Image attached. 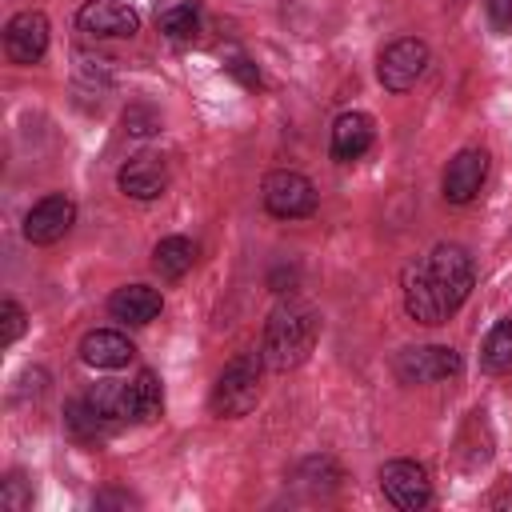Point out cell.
I'll return each mask as SVG.
<instances>
[{
    "label": "cell",
    "mask_w": 512,
    "mask_h": 512,
    "mask_svg": "<svg viewBox=\"0 0 512 512\" xmlns=\"http://www.w3.org/2000/svg\"><path fill=\"white\" fill-rule=\"evenodd\" d=\"M400 300H404V312L416 324H444L448 320V308H444L440 288H436V280L428 272V260L404 264V272H400Z\"/></svg>",
    "instance_id": "cell-6"
},
{
    "label": "cell",
    "mask_w": 512,
    "mask_h": 512,
    "mask_svg": "<svg viewBox=\"0 0 512 512\" xmlns=\"http://www.w3.org/2000/svg\"><path fill=\"white\" fill-rule=\"evenodd\" d=\"M24 324H28L24 308H20L16 300H0V348L16 344V340H20V332H24Z\"/></svg>",
    "instance_id": "cell-23"
},
{
    "label": "cell",
    "mask_w": 512,
    "mask_h": 512,
    "mask_svg": "<svg viewBox=\"0 0 512 512\" xmlns=\"http://www.w3.org/2000/svg\"><path fill=\"white\" fill-rule=\"evenodd\" d=\"M424 68H428V44L416 36H400L380 52L376 76L388 92H408L424 76Z\"/></svg>",
    "instance_id": "cell-5"
},
{
    "label": "cell",
    "mask_w": 512,
    "mask_h": 512,
    "mask_svg": "<svg viewBox=\"0 0 512 512\" xmlns=\"http://www.w3.org/2000/svg\"><path fill=\"white\" fill-rule=\"evenodd\" d=\"M372 140H376V124H372L368 112H340L336 124H332L328 152H332V160L352 164V160H360L372 148Z\"/></svg>",
    "instance_id": "cell-13"
},
{
    "label": "cell",
    "mask_w": 512,
    "mask_h": 512,
    "mask_svg": "<svg viewBox=\"0 0 512 512\" xmlns=\"http://www.w3.org/2000/svg\"><path fill=\"white\" fill-rule=\"evenodd\" d=\"M76 24H80V32L100 36V40H108V36L124 40V36L140 32V12L128 0H84L76 12Z\"/></svg>",
    "instance_id": "cell-10"
},
{
    "label": "cell",
    "mask_w": 512,
    "mask_h": 512,
    "mask_svg": "<svg viewBox=\"0 0 512 512\" xmlns=\"http://www.w3.org/2000/svg\"><path fill=\"white\" fill-rule=\"evenodd\" d=\"M128 400H132V420H140V424L160 420V412H164V388H160V376H156L152 368H140L136 380L128 384Z\"/></svg>",
    "instance_id": "cell-17"
},
{
    "label": "cell",
    "mask_w": 512,
    "mask_h": 512,
    "mask_svg": "<svg viewBox=\"0 0 512 512\" xmlns=\"http://www.w3.org/2000/svg\"><path fill=\"white\" fill-rule=\"evenodd\" d=\"M156 24H160V32L168 40L184 44V40H192L200 32V8H196V0H172V4H164L156 12Z\"/></svg>",
    "instance_id": "cell-20"
},
{
    "label": "cell",
    "mask_w": 512,
    "mask_h": 512,
    "mask_svg": "<svg viewBox=\"0 0 512 512\" xmlns=\"http://www.w3.org/2000/svg\"><path fill=\"white\" fill-rule=\"evenodd\" d=\"M0 504L8 508V512H24L28 504H32V492H28V484H24V476H8L4 484H0Z\"/></svg>",
    "instance_id": "cell-24"
},
{
    "label": "cell",
    "mask_w": 512,
    "mask_h": 512,
    "mask_svg": "<svg viewBox=\"0 0 512 512\" xmlns=\"http://www.w3.org/2000/svg\"><path fill=\"white\" fill-rule=\"evenodd\" d=\"M136 356V348H132V340L124 336V332H116V328H92L84 340H80V360L88 364V368H124L128 360Z\"/></svg>",
    "instance_id": "cell-16"
},
{
    "label": "cell",
    "mask_w": 512,
    "mask_h": 512,
    "mask_svg": "<svg viewBox=\"0 0 512 512\" xmlns=\"http://www.w3.org/2000/svg\"><path fill=\"white\" fill-rule=\"evenodd\" d=\"M480 368L500 376L512 372V320H496L480 344Z\"/></svg>",
    "instance_id": "cell-21"
},
{
    "label": "cell",
    "mask_w": 512,
    "mask_h": 512,
    "mask_svg": "<svg viewBox=\"0 0 512 512\" xmlns=\"http://www.w3.org/2000/svg\"><path fill=\"white\" fill-rule=\"evenodd\" d=\"M108 504H124L128 508V504H136V496H128V492H100L96 496V508H108Z\"/></svg>",
    "instance_id": "cell-27"
},
{
    "label": "cell",
    "mask_w": 512,
    "mask_h": 512,
    "mask_svg": "<svg viewBox=\"0 0 512 512\" xmlns=\"http://www.w3.org/2000/svg\"><path fill=\"white\" fill-rule=\"evenodd\" d=\"M88 400L96 404V412L104 416V420H112V424H120V420H128L132 416V400H128V384H116V380H104V384H96L92 392H88Z\"/></svg>",
    "instance_id": "cell-22"
},
{
    "label": "cell",
    "mask_w": 512,
    "mask_h": 512,
    "mask_svg": "<svg viewBox=\"0 0 512 512\" xmlns=\"http://www.w3.org/2000/svg\"><path fill=\"white\" fill-rule=\"evenodd\" d=\"M164 308V296L152 284H124L108 296V312L120 324H152Z\"/></svg>",
    "instance_id": "cell-15"
},
{
    "label": "cell",
    "mask_w": 512,
    "mask_h": 512,
    "mask_svg": "<svg viewBox=\"0 0 512 512\" xmlns=\"http://www.w3.org/2000/svg\"><path fill=\"white\" fill-rule=\"evenodd\" d=\"M484 176H488V152H484V148H460V152L448 160L444 180H440L444 200H448V204H468V200H476Z\"/></svg>",
    "instance_id": "cell-11"
},
{
    "label": "cell",
    "mask_w": 512,
    "mask_h": 512,
    "mask_svg": "<svg viewBox=\"0 0 512 512\" xmlns=\"http://www.w3.org/2000/svg\"><path fill=\"white\" fill-rule=\"evenodd\" d=\"M48 16L36 12V8H24L16 12L8 24H4V52L12 64H40L44 52H48Z\"/></svg>",
    "instance_id": "cell-9"
},
{
    "label": "cell",
    "mask_w": 512,
    "mask_h": 512,
    "mask_svg": "<svg viewBox=\"0 0 512 512\" xmlns=\"http://www.w3.org/2000/svg\"><path fill=\"white\" fill-rule=\"evenodd\" d=\"M260 372H264V360L260 352H240L224 364V372L216 376L212 384V412L224 416V420H236V416H248L260 400Z\"/></svg>",
    "instance_id": "cell-2"
},
{
    "label": "cell",
    "mask_w": 512,
    "mask_h": 512,
    "mask_svg": "<svg viewBox=\"0 0 512 512\" xmlns=\"http://www.w3.org/2000/svg\"><path fill=\"white\" fill-rule=\"evenodd\" d=\"M112 428H116V424L104 420L88 396H76V400L64 404V432H68V436H76V440H100V436H108Z\"/></svg>",
    "instance_id": "cell-18"
},
{
    "label": "cell",
    "mask_w": 512,
    "mask_h": 512,
    "mask_svg": "<svg viewBox=\"0 0 512 512\" xmlns=\"http://www.w3.org/2000/svg\"><path fill=\"white\" fill-rule=\"evenodd\" d=\"M228 72L240 80V84H248V88H260V72H256V64L252 60H228Z\"/></svg>",
    "instance_id": "cell-26"
},
{
    "label": "cell",
    "mask_w": 512,
    "mask_h": 512,
    "mask_svg": "<svg viewBox=\"0 0 512 512\" xmlns=\"http://www.w3.org/2000/svg\"><path fill=\"white\" fill-rule=\"evenodd\" d=\"M320 340V316L308 304H280L264 320V340H260V360L272 372H292L300 368Z\"/></svg>",
    "instance_id": "cell-1"
},
{
    "label": "cell",
    "mask_w": 512,
    "mask_h": 512,
    "mask_svg": "<svg viewBox=\"0 0 512 512\" xmlns=\"http://www.w3.org/2000/svg\"><path fill=\"white\" fill-rule=\"evenodd\" d=\"M116 184H120V192L132 196V200H156V196H164V188H168V164H164L160 156H132V160L116 172Z\"/></svg>",
    "instance_id": "cell-14"
},
{
    "label": "cell",
    "mask_w": 512,
    "mask_h": 512,
    "mask_svg": "<svg viewBox=\"0 0 512 512\" xmlns=\"http://www.w3.org/2000/svg\"><path fill=\"white\" fill-rule=\"evenodd\" d=\"M260 200L272 216L280 220H300V216H312L316 212V184L304 176V172H292V168H276L264 176L260 184Z\"/></svg>",
    "instance_id": "cell-4"
},
{
    "label": "cell",
    "mask_w": 512,
    "mask_h": 512,
    "mask_svg": "<svg viewBox=\"0 0 512 512\" xmlns=\"http://www.w3.org/2000/svg\"><path fill=\"white\" fill-rule=\"evenodd\" d=\"M72 224H76V204H72L68 196L52 192V196H44V200H36V204L28 208V216H24V236H28L32 244H56L60 236H68Z\"/></svg>",
    "instance_id": "cell-12"
},
{
    "label": "cell",
    "mask_w": 512,
    "mask_h": 512,
    "mask_svg": "<svg viewBox=\"0 0 512 512\" xmlns=\"http://www.w3.org/2000/svg\"><path fill=\"white\" fill-rule=\"evenodd\" d=\"M492 508H512V492H496L492 496Z\"/></svg>",
    "instance_id": "cell-28"
},
{
    "label": "cell",
    "mask_w": 512,
    "mask_h": 512,
    "mask_svg": "<svg viewBox=\"0 0 512 512\" xmlns=\"http://www.w3.org/2000/svg\"><path fill=\"white\" fill-rule=\"evenodd\" d=\"M428 272L440 288V300L448 308V316L472 296V284H476V268H472V256L464 244H436L432 256H428Z\"/></svg>",
    "instance_id": "cell-3"
},
{
    "label": "cell",
    "mask_w": 512,
    "mask_h": 512,
    "mask_svg": "<svg viewBox=\"0 0 512 512\" xmlns=\"http://www.w3.org/2000/svg\"><path fill=\"white\" fill-rule=\"evenodd\" d=\"M192 264H196V244H192L188 236H164V240L152 248V268H156L164 280H180Z\"/></svg>",
    "instance_id": "cell-19"
},
{
    "label": "cell",
    "mask_w": 512,
    "mask_h": 512,
    "mask_svg": "<svg viewBox=\"0 0 512 512\" xmlns=\"http://www.w3.org/2000/svg\"><path fill=\"white\" fill-rule=\"evenodd\" d=\"M488 24L496 32H508L512 28V0H488Z\"/></svg>",
    "instance_id": "cell-25"
},
{
    "label": "cell",
    "mask_w": 512,
    "mask_h": 512,
    "mask_svg": "<svg viewBox=\"0 0 512 512\" xmlns=\"http://www.w3.org/2000/svg\"><path fill=\"white\" fill-rule=\"evenodd\" d=\"M380 488L400 512H420L432 504V480L416 460H388L380 468Z\"/></svg>",
    "instance_id": "cell-8"
},
{
    "label": "cell",
    "mask_w": 512,
    "mask_h": 512,
    "mask_svg": "<svg viewBox=\"0 0 512 512\" xmlns=\"http://www.w3.org/2000/svg\"><path fill=\"white\" fill-rule=\"evenodd\" d=\"M460 368H464V360L448 344H420V348H404L396 356V376L404 384H436V380L456 376Z\"/></svg>",
    "instance_id": "cell-7"
}]
</instances>
